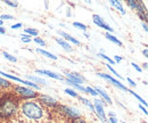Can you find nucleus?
Returning a JSON list of instances; mask_svg holds the SVG:
<instances>
[{"mask_svg": "<svg viewBox=\"0 0 148 123\" xmlns=\"http://www.w3.org/2000/svg\"><path fill=\"white\" fill-rule=\"evenodd\" d=\"M55 40H56V42H57V43H58L60 47H63V48H64L66 52H72V50H73L72 46H71V45H70L67 41H65L64 39H59V38H56Z\"/></svg>", "mask_w": 148, "mask_h": 123, "instance_id": "13", "label": "nucleus"}, {"mask_svg": "<svg viewBox=\"0 0 148 123\" xmlns=\"http://www.w3.org/2000/svg\"><path fill=\"white\" fill-rule=\"evenodd\" d=\"M93 90H95V91H96V92H97L99 96H101V97H103V98L106 100L105 103H107V105H111L112 99H111V97H110V96L106 93V91H104L103 89L99 88V87H95V88H93Z\"/></svg>", "mask_w": 148, "mask_h": 123, "instance_id": "11", "label": "nucleus"}, {"mask_svg": "<svg viewBox=\"0 0 148 123\" xmlns=\"http://www.w3.org/2000/svg\"><path fill=\"white\" fill-rule=\"evenodd\" d=\"M143 27H144V31H145V32H147V31H148L147 23H145V22H143Z\"/></svg>", "mask_w": 148, "mask_h": 123, "instance_id": "39", "label": "nucleus"}, {"mask_svg": "<svg viewBox=\"0 0 148 123\" xmlns=\"http://www.w3.org/2000/svg\"><path fill=\"white\" fill-rule=\"evenodd\" d=\"M36 72H37V73H39V74H46L47 76H49V78H53V79H56V80H64L63 75H60V74H56V73H54V72H50V71L37 70Z\"/></svg>", "mask_w": 148, "mask_h": 123, "instance_id": "10", "label": "nucleus"}, {"mask_svg": "<svg viewBox=\"0 0 148 123\" xmlns=\"http://www.w3.org/2000/svg\"><path fill=\"white\" fill-rule=\"evenodd\" d=\"M139 108H140V109H143V112L145 113V115H147V109H146V107H145V106H143L141 104H139Z\"/></svg>", "mask_w": 148, "mask_h": 123, "instance_id": "37", "label": "nucleus"}, {"mask_svg": "<svg viewBox=\"0 0 148 123\" xmlns=\"http://www.w3.org/2000/svg\"><path fill=\"white\" fill-rule=\"evenodd\" d=\"M136 13H137V15L139 16V18H140L141 21H144L145 23L147 22V9H146L145 5H144L141 1H138Z\"/></svg>", "mask_w": 148, "mask_h": 123, "instance_id": "9", "label": "nucleus"}, {"mask_svg": "<svg viewBox=\"0 0 148 123\" xmlns=\"http://www.w3.org/2000/svg\"><path fill=\"white\" fill-rule=\"evenodd\" d=\"M65 123H88V122H87V120H86L84 118L79 116V118L72 119V120H70V121H67V122H65Z\"/></svg>", "mask_w": 148, "mask_h": 123, "instance_id": "21", "label": "nucleus"}, {"mask_svg": "<svg viewBox=\"0 0 148 123\" xmlns=\"http://www.w3.org/2000/svg\"><path fill=\"white\" fill-rule=\"evenodd\" d=\"M127 80H128V82H129V83H130V86H132V87H136V86H137V85H136V82H134L133 80H131L130 78H128Z\"/></svg>", "mask_w": 148, "mask_h": 123, "instance_id": "35", "label": "nucleus"}, {"mask_svg": "<svg viewBox=\"0 0 148 123\" xmlns=\"http://www.w3.org/2000/svg\"><path fill=\"white\" fill-rule=\"evenodd\" d=\"M108 116H110V118H114V116H115V114H114L113 112H110V113H108Z\"/></svg>", "mask_w": 148, "mask_h": 123, "instance_id": "42", "label": "nucleus"}, {"mask_svg": "<svg viewBox=\"0 0 148 123\" xmlns=\"http://www.w3.org/2000/svg\"><path fill=\"white\" fill-rule=\"evenodd\" d=\"M65 92H66L67 95H70V96L74 97V98H77V96H79V93H76L73 89H70V88L65 89Z\"/></svg>", "mask_w": 148, "mask_h": 123, "instance_id": "25", "label": "nucleus"}, {"mask_svg": "<svg viewBox=\"0 0 148 123\" xmlns=\"http://www.w3.org/2000/svg\"><path fill=\"white\" fill-rule=\"evenodd\" d=\"M58 32V34H60L64 39H65V41H70V42H72V43H74V45H80V41L79 40H76L75 38H73L72 35H70L69 33H66V32H64V31H60V30H58L57 31Z\"/></svg>", "mask_w": 148, "mask_h": 123, "instance_id": "12", "label": "nucleus"}, {"mask_svg": "<svg viewBox=\"0 0 148 123\" xmlns=\"http://www.w3.org/2000/svg\"><path fill=\"white\" fill-rule=\"evenodd\" d=\"M38 99L40 100V103L42 105L45 106L46 108H48V109H53V108H55V107H57V106L59 105V103L56 100L55 98H53V97H50L48 95L40 93L39 97H38Z\"/></svg>", "mask_w": 148, "mask_h": 123, "instance_id": "5", "label": "nucleus"}, {"mask_svg": "<svg viewBox=\"0 0 148 123\" xmlns=\"http://www.w3.org/2000/svg\"><path fill=\"white\" fill-rule=\"evenodd\" d=\"M92 105H93V108H95V113L97 114L98 119L103 123H108V120L106 119L105 109H104V106L106 105V103L104 100H100V99H95Z\"/></svg>", "mask_w": 148, "mask_h": 123, "instance_id": "4", "label": "nucleus"}, {"mask_svg": "<svg viewBox=\"0 0 148 123\" xmlns=\"http://www.w3.org/2000/svg\"><path fill=\"white\" fill-rule=\"evenodd\" d=\"M97 75L98 76H100V78H103V79H105V80H108L110 82H111L113 86H115L117 89H120V90H123V91H128L130 92V90L125 86H123L120 81H117V80H115L114 78H112L111 75H107V74H104V73H97Z\"/></svg>", "mask_w": 148, "mask_h": 123, "instance_id": "7", "label": "nucleus"}, {"mask_svg": "<svg viewBox=\"0 0 148 123\" xmlns=\"http://www.w3.org/2000/svg\"><path fill=\"white\" fill-rule=\"evenodd\" d=\"M86 92L92 95L93 97H97V96H98V93H97V92L93 90V88H91V87H86Z\"/></svg>", "mask_w": 148, "mask_h": 123, "instance_id": "27", "label": "nucleus"}, {"mask_svg": "<svg viewBox=\"0 0 148 123\" xmlns=\"http://www.w3.org/2000/svg\"><path fill=\"white\" fill-rule=\"evenodd\" d=\"M37 52L39 54H41V55H43V56H46V57H48V58H51V59H54V60H56V59H57V56H55L54 54L49 53V52H47V50H43V49H40V48H38Z\"/></svg>", "mask_w": 148, "mask_h": 123, "instance_id": "17", "label": "nucleus"}, {"mask_svg": "<svg viewBox=\"0 0 148 123\" xmlns=\"http://www.w3.org/2000/svg\"><path fill=\"white\" fill-rule=\"evenodd\" d=\"M132 66L136 69V71H138V72H141V71H143V69H140V67H139V66H138L136 63H132Z\"/></svg>", "mask_w": 148, "mask_h": 123, "instance_id": "36", "label": "nucleus"}, {"mask_svg": "<svg viewBox=\"0 0 148 123\" xmlns=\"http://www.w3.org/2000/svg\"><path fill=\"white\" fill-rule=\"evenodd\" d=\"M106 39L107 40H110V41H112V42H114L115 45H117V46H122V42L116 38V36H114V35H112L111 33H106Z\"/></svg>", "mask_w": 148, "mask_h": 123, "instance_id": "18", "label": "nucleus"}, {"mask_svg": "<svg viewBox=\"0 0 148 123\" xmlns=\"http://www.w3.org/2000/svg\"><path fill=\"white\" fill-rule=\"evenodd\" d=\"M5 3H6V5H8V6H10V7H13V8H16V7L18 6V3H17V2H14V1H10V0H6V1H5Z\"/></svg>", "mask_w": 148, "mask_h": 123, "instance_id": "31", "label": "nucleus"}, {"mask_svg": "<svg viewBox=\"0 0 148 123\" xmlns=\"http://www.w3.org/2000/svg\"><path fill=\"white\" fill-rule=\"evenodd\" d=\"M2 24H3V21H1V19H0V26H2Z\"/></svg>", "mask_w": 148, "mask_h": 123, "instance_id": "45", "label": "nucleus"}, {"mask_svg": "<svg viewBox=\"0 0 148 123\" xmlns=\"http://www.w3.org/2000/svg\"><path fill=\"white\" fill-rule=\"evenodd\" d=\"M123 123H127V122H123Z\"/></svg>", "mask_w": 148, "mask_h": 123, "instance_id": "47", "label": "nucleus"}, {"mask_svg": "<svg viewBox=\"0 0 148 123\" xmlns=\"http://www.w3.org/2000/svg\"><path fill=\"white\" fill-rule=\"evenodd\" d=\"M65 75H66V81L71 82V83L81 85L82 86V83L86 81V79L81 74H79L76 72H65Z\"/></svg>", "mask_w": 148, "mask_h": 123, "instance_id": "6", "label": "nucleus"}, {"mask_svg": "<svg viewBox=\"0 0 148 123\" xmlns=\"http://www.w3.org/2000/svg\"><path fill=\"white\" fill-rule=\"evenodd\" d=\"M29 81L33 82V83H42V85H46V81L42 79V78H39V76H36V75H27L26 76Z\"/></svg>", "mask_w": 148, "mask_h": 123, "instance_id": "16", "label": "nucleus"}, {"mask_svg": "<svg viewBox=\"0 0 148 123\" xmlns=\"http://www.w3.org/2000/svg\"><path fill=\"white\" fill-rule=\"evenodd\" d=\"M19 27H22V23H17V24H14V25H12V29H19Z\"/></svg>", "mask_w": 148, "mask_h": 123, "instance_id": "34", "label": "nucleus"}, {"mask_svg": "<svg viewBox=\"0 0 148 123\" xmlns=\"http://www.w3.org/2000/svg\"><path fill=\"white\" fill-rule=\"evenodd\" d=\"M12 86H13V83H12L10 81L0 78V90H1V91L6 92L7 90H9V89L12 88Z\"/></svg>", "mask_w": 148, "mask_h": 123, "instance_id": "14", "label": "nucleus"}, {"mask_svg": "<svg viewBox=\"0 0 148 123\" xmlns=\"http://www.w3.org/2000/svg\"><path fill=\"white\" fill-rule=\"evenodd\" d=\"M51 114L39 99L21 100L15 123H49Z\"/></svg>", "mask_w": 148, "mask_h": 123, "instance_id": "1", "label": "nucleus"}, {"mask_svg": "<svg viewBox=\"0 0 148 123\" xmlns=\"http://www.w3.org/2000/svg\"><path fill=\"white\" fill-rule=\"evenodd\" d=\"M107 69H108V70L111 71V72H112V73H113V74H115V76H117V78H120V79H123V76H122L121 74H119V73H117L116 71H115V70H114V69H113V67H112V66H111V65H110V64L107 65Z\"/></svg>", "mask_w": 148, "mask_h": 123, "instance_id": "30", "label": "nucleus"}, {"mask_svg": "<svg viewBox=\"0 0 148 123\" xmlns=\"http://www.w3.org/2000/svg\"><path fill=\"white\" fill-rule=\"evenodd\" d=\"M147 65H148L147 63H145V64H144V69H147Z\"/></svg>", "mask_w": 148, "mask_h": 123, "instance_id": "44", "label": "nucleus"}, {"mask_svg": "<svg viewBox=\"0 0 148 123\" xmlns=\"http://www.w3.org/2000/svg\"><path fill=\"white\" fill-rule=\"evenodd\" d=\"M110 3H111L113 7H115L122 15H124L125 14V10H124V8H123V6H122V3H121V1H117V0H111L110 1Z\"/></svg>", "mask_w": 148, "mask_h": 123, "instance_id": "15", "label": "nucleus"}, {"mask_svg": "<svg viewBox=\"0 0 148 123\" xmlns=\"http://www.w3.org/2000/svg\"><path fill=\"white\" fill-rule=\"evenodd\" d=\"M22 41L23 42H25V43H29V42H31L32 41V39H31V36L27 34H22Z\"/></svg>", "mask_w": 148, "mask_h": 123, "instance_id": "28", "label": "nucleus"}, {"mask_svg": "<svg viewBox=\"0 0 148 123\" xmlns=\"http://www.w3.org/2000/svg\"><path fill=\"white\" fill-rule=\"evenodd\" d=\"M77 99L79 100H81L83 104L86 106H88L89 108H90V111H92V112H95V108H93V105L90 103V100L89 99H87V98H83V97H81V96H77Z\"/></svg>", "mask_w": 148, "mask_h": 123, "instance_id": "19", "label": "nucleus"}, {"mask_svg": "<svg viewBox=\"0 0 148 123\" xmlns=\"http://www.w3.org/2000/svg\"><path fill=\"white\" fill-rule=\"evenodd\" d=\"M2 93H3V91H1V90H0V96H1Z\"/></svg>", "mask_w": 148, "mask_h": 123, "instance_id": "46", "label": "nucleus"}, {"mask_svg": "<svg viewBox=\"0 0 148 123\" xmlns=\"http://www.w3.org/2000/svg\"><path fill=\"white\" fill-rule=\"evenodd\" d=\"M8 92L13 93L15 97H17L19 100H29V99H37L39 97V92H36L33 89L22 87L17 85H13L12 88L7 90Z\"/></svg>", "mask_w": 148, "mask_h": 123, "instance_id": "3", "label": "nucleus"}, {"mask_svg": "<svg viewBox=\"0 0 148 123\" xmlns=\"http://www.w3.org/2000/svg\"><path fill=\"white\" fill-rule=\"evenodd\" d=\"M92 21L97 26H99V27H101V29H104V30H106V31H108V32H113V31H114V29H112L111 26H110L103 18L100 17L99 15H96V14L92 15Z\"/></svg>", "mask_w": 148, "mask_h": 123, "instance_id": "8", "label": "nucleus"}, {"mask_svg": "<svg viewBox=\"0 0 148 123\" xmlns=\"http://www.w3.org/2000/svg\"><path fill=\"white\" fill-rule=\"evenodd\" d=\"M127 5L129 6L131 9L136 10V9H137V5H138V1H136V0H128V1H127Z\"/></svg>", "mask_w": 148, "mask_h": 123, "instance_id": "23", "label": "nucleus"}, {"mask_svg": "<svg viewBox=\"0 0 148 123\" xmlns=\"http://www.w3.org/2000/svg\"><path fill=\"white\" fill-rule=\"evenodd\" d=\"M66 16L69 17V16H71V12H70V9H67V13H66Z\"/></svg>", "mask_w": 148, "mask_h": 123, "instance_id": "43", "label": "nucleus"}, {"mask_svg": "<svg viewBox=\"0 0 148 123\" xmlns=\"http://www.w3.org/2000/svg\"><path fill=\"white\" fill-rule=\"evenodd\" d=\"M122 60V57H120V56H115L114 57V62H116V63H120Z\"/></svg>", "mask_w": 148, "mask_h": 123, "instance_id": "38", "label": "nucleus"}, {"mask_svg": "<svg viewBox=\"0 0 148 123\" xmlns=\"http://www.w3.org/2000/svg\"><path fill=\"white\" fill-rule=\"evenodd\" d=\"M0 19H1V21H3V19H14V16L8 15V14H3V15L0 16Z\"/></svg>", "mask_w": 148, "mask_h": 123, "instance_id": "32", "label": "nucleus"}, {"mask_svg": "<svg viewBox=\"0 0 148 123\" xmlns=\"http://www.w3.org/2000/svg\"><path fill=\"white\" fill-rule=\"evenodd\" d=\"M5 33H6V29L0 26V34H5Z\"/></svg>", "mask_w": 148, "mask_h": 123, "instance_id": "40", "label": "nucleus"}, {"mask_svg": "<svg viewBox=\"0 0 148 123\" xmlns=\"http://www.w3.org/2000/svg\"><path fill=\"white\" fill-rule=\"evenodd\" d=\"M73 26L74 27L80 29V30H82V31H86V30H87V26H86L84 24H82V23H79V22H74Z\"/></svg>", "mask_w": 148, "mask_h": 123, "instance_id": "24", "label": "nucleus"}, {"mask_svg": "<svg viewBox=\"0 0 148 123\" xmlns=\"http://www.w3.org/2000/svg\"><path fill=\"white\" fill-rule=\"evenodd\" d=\"M2 55L5 56V58H6V59H8V60H9V62H12V63H16V62H17V58H16L15 56L10 55V54L6 53V52H2Z\"/></svg>", "mask_w": 148, "mask_h": 123, "instance_id": "20", "label": "nucleus"}, {"mask_svg": "<svg viewBox=\"0 0 148 123\" xmlns=\"http://www.w3.org/2000/svg\"><path fill=\"white\" fill-rule=\"evenodd\" d=\"M108 120V123H117V119H116V116H114V118H110V119H107Z\"/></svg>", "mask_w": 148, "mask_h": 123, "instance_id": "33", "label": "nucleus"}, {"mask_svg": "<svg viewBox=\"0 0 148 123\" xmlns=\"http://www.w3.org/2000/svg\"><path fill=\"white\" fill-rule=\"evenodd\" d=\"M24 32L27 33V35H30V36H38L39 34V32L34 29H24Z\"/></svg>", "mask_w": 148, "mask_h": 123, "instance_id": "22", "label": "nucleus"}, {"mask_svg": "<svg viewBox=\"0 0 148 123\" xmlns=\"http://www.w3.org/2000/svg\"><path fill=\"white\" fill-rule=\"evenodd\" d=\"M19 102L17 97L8 91L0 96V123H15Z\"/></svg>", "mask_w": 148, "mask_h": 123, "instance_id": "2", "label": "nucleus"}, {"mask_svg": "<svg viewBox=\"0 0 148 123\" xmlns=\"http://www.w3.org/2000/svg\"><path fill=\"white\" fill-rule=\"evenodd\" d=\"M97 56H99V57H101V58L106 59V60H107V62H108L110 64H114V60H113V59H111V58H110L108 56H106L105 54H100V53H99V54H97Z\"/></svg>", "mask_w": 148, "mask_h": 123, "instance_id": "26", "label": "nucleus"}, {"mask_svg": "<svg viewBox=\"0 0 148 123\" xmlns=\"http://www.w3.org/2000/svg\"><path fill=\"white\" fill-rule=\"evenodd\" d=\"M33 40H34V42H36V43L40 45V46H42V47H45V46H46V42H45V40H42L41 38H38V36H36Z\"/></svg>", "mask_w": 148, "mask_h": 123, "instance_id": "29", "label": "nucleus"}, {"mask_svg": "<svg viewBox=\"0 0 148 123\" xmlns=\"http://www.w3.org/2000/svg\"><path fill=\"white\" fill-rule=\"evenodd\" d=\"M143 54H144V56H145V57H148V49L147 48H146V49H144Z\"/></svg>", "mask_w": 148, "mask_h": 123, "instance_id": "41", "label": "nucleus"}]
</instances>
